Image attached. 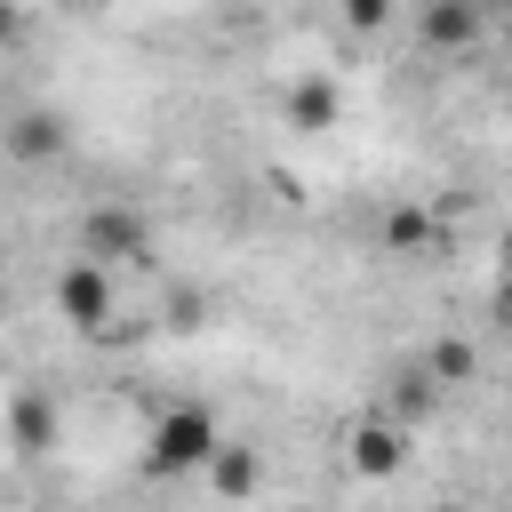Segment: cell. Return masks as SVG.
<instances>
[{
  "label": "cell",
  "mask_w": 512,
  "mask_h": 512,
  "mask_svg": "<svg viewBox=\"0 0 512 512\" xmlns=\"http://www.w3.org/2000/svg\"><path fill=\"white\" fill-rule=\"evenodd\" d=\"M216 440H224L216 416H208L200 400H184V408H168V416L144 432V472H152V480H192V472L216 456Z\"/></svg>",
  "instance_id": "obj_1"
},
{
  "label": "cell",
  "mask_w": 512,
  "mask_h": 512,
  "mask_svg": "<svg viewBox=\"0 0 512 512\" xmlns=\"http://www.w3.org/2000/svg\"><path fill=\"white\" fill-rule=\"evenodd\" d=\"M152 256V224L136 216V208H88V224H80V264H96V272H112V264H144Z\"/></svg>",
  "instance_id": "obj_2"
},
{
  "label": "cell",
  "mask_w": 512,
  "mask_h": 512,
  "mask_svg": "<svg viewBox=\"0 0 512 512\" xmlns=\"http://www.w3.org/2000/svg\"><path fill=\"white\" fill-rule=\"evenodd\" d=\"M56 312H64L80 336L112 344V320H120V312H112V272H96V264H80V256H72V264L56 272Z\"/></svg>",
  "instance_id": "obj_3"
},
{
  "label": "cell",
  "mask_w": 512,
  "mask_h": 512,
  "mask_svg": "<svg viewBox=\"0 0 512 512\" xmlns=\"http://www.w3.org/2000/svg\"><path fill=\"white\" fill-rule=\"evenodd\" d=\"M200 472H208V488H216V496H232V504L264 488V456H256L248 440H216V456H208Z\"/></svg>",
  "instance_id": "obj_4"
},
{
  "label": "cell",
  "mask_w": 512,
  "mask_h": 512,
  "mask_svg": "<svg viewBox=\"0 0 512 512\" xmlns=\"http://www.w3.org/2000/svg\"><path fill=\"white\" fill-rule=\"evenodd\" d=\"M8 440H16V456H48V448H56V400H48V392H16Z\"/></svg>",
  "instance_id": "obj_5"
},
{
  "label": "cell",
  "mask_w": 512,
  "mask_h": 512,
  "mask_svg": "<svg viewBox=\"0 0 512 512\" xmlns=\"http://www.w3.org/2000/svg\"><path fill=\"white\" fill-rule=\"evenodd\" d=\"M336 112H344V96H336V80H320V72H304V80L288 88V120H296V128H336Z\"/></svg>",
  "instance_id": "obj_6"
},
{
  "label": "cell",
  "mask_w": 512,
  "mask_h": 512,
  "mask_svg": "<svg viewBox=\"0 0 512 512\" xmlns=\"http://www.w3.org/2000/svg\"><path fill=\"white\" fill-rule=\"evenodd\" d=\"M416 24H424V40H432V48H464V40L480 32V8H472V0H432Z\"/></svg>",
  "instance_id": "obj_7"
},
{
  "label": "cell",
  "mask_w": 512,
  "mask_h": 512,
  "mask_svg": "<svg viewBox=\"0 0 512 512\" xmlns=\"http://www.w3.org/2000/svg\"><path fill=\"white\" fill-rule=\"evenodd\" d=\"M352 472H368V480L400 472V432H392V424H360V440H352Z\"/></svg>",
  "instance_id": "obj_8"
},
{
  "label": "cell",
  "mask_w": 512,
  "mask_h": 512,
  "mask_svg": "<svg viewBox=\"0 0 512 512\" xmlns=\"http://www.w3.org/2000/svg\"><path fill=\"white\" fill-rule=\"evenodd\" d=\"M8 152H16V160H56V152H64V128H56L48 112H24V120L8 128Z\"/></svg>",
  "instance_id": "obj_9"
},
{
  "label": "cell",
  "mask_w": 512,
  "mask_h": 512,
  "mask_svg": "<svg viewBox=\"0 0 512 512\" xmlns=\"http://www.w3.org/2000/svg\"><path fill=\"white\" fill-rule=\"evenodd\" d=\"M432 376L464 384V376H472V344H440V352H432Z\"/></svg>",
  "instance_id": "obj_10"
},
{
  "label": "cell",
  "mask_w": 512,
  "mask_h": 512,
  "mask_svg": "<svg viewBox=\"0 0 512 512\" xmlns=\"http://www.w3.org/2000/svg\"><path fill=\"white\" fill-rule=\"evenodd\" d=\"M384 16H392V8H376V0H352V8H344V24H352V32H376Z\"/></svg>",
  "instance_id": "obj_11"
},
{
  "label": "cell",
  "mask_w": 512,
  "mask_h": 512,
  "mask_svg": "<svg viewBox=\"0 0 512 512\" xmlns=\"http://www.w3.org/2000/svg\"><path fill=\"white\" fill-rule=\"evenodd\" d=\"M384 240H392V248H416V240H424V216H392Z\"/></svg>",
  "instance_id": "obj_12"
},
{
  "label": "cell",
  "mask_w": 512,
  "mask_h": 512,
  "mask_svg": "<svg viewBox=\"0 0 512 512\" xmlns=\"http://www.w3.org/2000/svg\"><path fill=\"white\" fill-rule=\"evenodd\" d=\"M16 32H24V16H16V8H0V40H16Z\"/></svg>",
  "instance_id": "obj_13"
},
{
  "label": "cell",
  "mask_w": 512,
  "mask_h": 512,
  "mask_svg": "<svg viewBox=\"0 0 512 512\" xmlns=\"http://www.w3.org/2000/svg\"><path fill=\"white\" fill-rule=\"evenodd\" d=\"M0 272H8V256H0Z\"/></svg>",
  "instance_id": "obj_14"
}]
</instances>
